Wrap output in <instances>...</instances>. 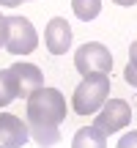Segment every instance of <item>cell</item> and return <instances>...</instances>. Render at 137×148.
<instances>
[{
  "mask_svg": "<svg viewBox=\"0 0 137 148\" xmlns=\"http://www.w3.org/2000/svg\"><path fill=\"white\" fill-rule=\"evenodd\" d=\"M74 66H77L79 74H107L112 69V55L104 44L99 41H90V44H82V47L74 52Z\"/></svg>",
  "mask_w": 137,
  "mask_h": 148,
  "instance_id": "277c9868",
  "label": "cell"
},
{
  "mask_svg": "<svg viewBox=\"0 0 137 148\" xmlns=\"http://www.w3.org/2000/svg\"><path fill=\"white\" fill-rule=\"evenodd\" d=\"M30 140V129L14 112H0V148H22Z\"/></svg>",
  "mask_w": 137,
  "mask_h": 148,
  "instance_id": "8992f818",
  "label": "cell"
},
{
  "mask_svg": "<svg viewBox=\"0 0 137 148\" xmlns=\"http://www.w3.org/2000/svg\"><path fill=\"white\" fill-rule=\"evenodd\" d=\"M112 3H118V5H134L137 0H112Z\"/></svg>",
  "mask_w": 137,
  "mask_h": 148,
  "instance_id": "2e32d148",
  "label": "cell"
},
{
  "mask_svg": "<svg viewBox=\"0 0 137 148\" xmlns=\"http://www.w3.org/2000/svg\"><path fill=\"white\" fill-rule=\"evenodd\" d=\"M71 148H107V134H101L96 126H82L74 134Z\"/></svg>",
  "mask_w": 137,
  "mask_h": 148,
  "instance_id": "9c48e42d",
  "label": "cell"
},
{
  "mask_svg": "<svg viewBox=\"0 0 137 148\" xmlns=\"http://www.w3.org/2000/svg\"><path fill=\"white\" fill-rule=\"evenodd\" d=\"M118 148H137V132H129L118 140Z\"/></svg>",
  "mask_w": 137,
  "mask_h": 148,
  "instance_id": "4fadbf2b",
  "label": "cell"
},
{
  "mask_svg": "<svg viewBox=\"0 0 137 148\" xmlns=\"http://www.w3.org/2000/svg\"><path fill=\"white\" fill-rule=\"evenodd\" d=\"M110 96V77L107 74H88L74 90V112L93 115Z\"/></svg>",
  "mask_w": 137,
  "mask_h": 148,
  "instance_id": "7a4b0ae2",
  "label": "cell"
},
{
  "mask_svg": "<svg viewBox=\"0 0 137 148\" xmlns=\"http://www.w3.org/2000/svg\"><path fill=\"white\" fill-rule=\"evenodd\" d=\"M129 121H132V107L123 99H110V101H104L101 112L96 115L93 126L99 129L101 134H112V132H118V129L129 126Z\"/></svg>",
  "mask_w": 137,
  "mask_h": 148,
  "instance_id": "5b68a950",
  "label": "cell"
},
{
  "mask_svg": "<svg viewBox=\"0 0 137 148\" xmlns=\"http://www.w3.org/2000/svg\"><path fill=\"white\" fill-rule=\"evenodd\" d=\"M11 77H14V88H16V96H30L36 93L38 88L44 85V74L38 66L33 63H14L11 66Z\"/></svg>",
  "mask_w": 137,
  "mask_h": 148,
  "instance_id": "52a82bcc",
  "label": "cell"
},
{
  "mask_svg": "<svg viewBox=\"0 0 137 148\" xmlns=\"http://www.w3.org/2000/svg\"><path fill=\"white\" fill-rule=\"evenodd\" d=\"M3 41H5V16L0 14V47H3Z\"/></svg>",
  "mask_w": 137,
  "mask_h": 148,
  "instance_id": "9a60e30c",
  "label": "cell"
},
{
  "mask_svg": "<svg viewBox=\"0 0 137 148\" xmlns=\"http://www.w3.org/2000/svg\"><path fill=\"white\" fill-rule=\"evenodd\" d=\"M14 99H16V88H14L11 69H3L0 71V107H8Z\"/></svg>",
  "mask_w": 137,
  "mask_h": 148,
  "instance_id": "8fae6325",
  "label": "cell"
},
{
  "mask_svg": "<svg viewBox=\"0 0 137 148\" xmlns=\"http://www.w3.org/2000/svg\"><path fill=\"white\" fill-rule=\"evenodd\" d=\"M44 41H47V49H49L52 55L68 52V47H71V27H68V22L63 19V16L49 19L47 33H44Z\"/></svg>",
  "mask_w": 137,
  "mask_h": 148,
  "instance_id": "ba28073f",
  "label": "cell"
},
{
  "mask_svg": "<svg viewBox=\"0 0 137 148\" xmlns=\"http://www.w3.org/2000/svg\"><path fill=\"white\" fill-rule=\"evenodd\" d=\"M25 0H0V5H5V8H16V5H22Z\"/></svg>",
  "mask_w": 137,
  "mask_h": 148,
  "instance_id": "5bb4252c",
  "label": "cell"
},
{
  "mask_svg": "<svg viewBox=\"0 0 137 148\" xmlns=\"http://www.w3.org/2000/svg\"><path fill=\"white\" fill-rule=\"evenodd\" d=\"M66 121V99L58 88H38L27 96V129L41 148L60 140L58 126Z\"/></svg>",
  "mask_w": 137,
  "mask_h": 148,
  "instance_id": "6da1fadb",
  "label": "cell"
},
{
  "mask_svg": "<svg viewBox=\"0 0 137 148\" xmlns=\"http://www.w3.org/2000/svg\"><path fill=\"white\" fill-rule=\"evenodd\" d=\"M71 8H74V14H77L82 22H90V19L99 16L101 0H71Z\"/></svg>",
  "mask_w": 137,
  "mask_h": 148,
  "instance_id": "30bf717a",
  "label": "cell"
},
{
  "mask_svg": "<svg viewBox=\"0 0 137 148\" xmlns=\"http://www.w3.org/2000/svg\"><path fill=\"white\" fill-rule=\"evenodd\" d=\"M123 79L137 88V41H132V47H129V63L123 69Z\"/></svg>",
  "mask_w": 137,
  "mask_h": 148,
  "instance_id": "7c38bea8",
  "label": "cell"
},
{
  "mask_svg": "<svg viewBox=\"0 0 137 148\" xmlns=\"http://www.w3.org/2000/svg\"><path fill=\"white\" fill-rule=\"evenodd\" d=\"M3 47L11 55H27L38 47L36 27L27 16H5V41Z\"/></svg>",
  "mask_w": 137,
  "mask_h": 148,
  "instance_id": "3957f363",
  "label": "cell"
}]
</instances>
